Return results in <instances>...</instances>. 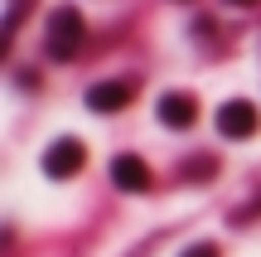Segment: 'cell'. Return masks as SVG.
<instances>
[{
  "instance_id": "obj_7",
  "label": "cell",
  "mask_w": 261,
  "mask_h": 257,
  "mask_svg": "<svg viewBox=\"0 0 261 257\" xmlns=\"http://www.w3.org/2000/svg\"><path fill=\"white\" fill-rule=\"evenodd\" d=\"M29 5H34V0H10V5H5V49L15 44L19 25H24V15H29Z\"/></svg>"
},
{
  "instance_id": "obj_10",
  "label": "cell",
  "mask_w": 261,
  "mask_h": 257,
  "mask_svg": "<svg viewBox=\"0 0 261 257\" xmlns=\"http://www.w3.org/2000/svg\"><path fill=\"white\" fill-rule=\"evenodd\" d=\"M256 214H261V199H252V204H247V209L237 214V223H247V219H256Z\"/></svg>"
},
{
  "instance_id": "obj_3",
  "label": "cell",
  "mask_w": 261,
  "mask_h": 257,
  "mask_svg": "<svg viewBox=\"0 0 261 257\" xmlns=\"http://www.w3.org/2000/svg\"><path fill=\"white\" fill-rule=\"evenodd\" d=\"M83 165H87V146L77 136H63V141H54L44 151V175L48 180H73Z\"/></svg>"
},
{
  "instance_id": "obj_9",
  "label": "cell",
  "mask_w": 261,
  "mask_h": 257,
  "mask_svg": "<svg viewBox=\"0 0 261 257\" xmlns=\"http://www.w3.org/2000/svg\"><path fill=\"white\" fill-rule=\"evenodd\" d=\"M179 257H218V248H213V243H194V248H184Z\"/></svg>"
},
{
  "instance_id": "obj_5",
  "label": "cell",
  "mask_w": 261,
  "mask_h": 257,
  "mask_svg": "<svg viewBox=\"0 0 261 257\" xmlns=\"http://www.w3.org/2000/svg\"><path fill=\"white\" fill-rule=\"evenodd\" d=\"M112 184L126 190V194H145L150 190V165L140 155H116L112 160Z\"/></svg>"
},
{
  "instance_id": "obj_2",
  "label": "cell",
  "mask_w": 261,
  "mask_h": 257,
  "mask_svg": "<svg viewBox=\"0 0 261 257\" xmlns=\"http://www.w3.org/2000/svg\"><path fill=\"white\" fill-rule=\"evenodd\" d=\"M256 126H261V116L247 97H232V102L218 107V136H227V141H252Z\"/></svg>"
},
{
  "instance_id": "obj_6",
  "label": "cell",
  "mask_w": 261,
  "mask_h": 257,
  "mask_svg": "<svg viewBox=\"0 0 261 257\" xmlns=\"http://www.w3.org/2000/svg\"><path fill=\"white\" fill-rule=\"evenodd\" d=\"M130 92H136V83H130V78H112V83H97L92 92H87V107H92V112H121V107L130 102Z\"/></svg>"
},
{
  "instance_id": "obj_11",
  "label": "cell",
  "mask_w": 261,
  "mask_h": 257,
  "mask_svg": "<svg viewBox=\"0 0 261 257\" xmlns=\"http://www.w3.org/2000/svg\"><path fill=\"white\" fill-rule=\"evenodd\" d=\"M227 5H261V0H227Z\"/></svg>"
},
{
  "instance_id": "obj_1",
  "label": "cell",
  "mask_w": 261,
  "mask_h": 257,
  "mask_svg": "<svg viewBox=\"0 0 261 257\" xmlns=\"http://www.w3.org/2000/svg\"><path fill=\"white\" fill-rule=\"evenodd\" d=\"M77 44H83V15H77L73 5L54 10V19H48V58L68 63V58L77 54Z\"/></svg>"
},
{
  "instance_id": "obj_8",
  "label": "cell",
  "mask_w": 261,
  "mask_h": 257,
  "mask_svg": "<svg viewBox=\"0 0 261 257\" xmlns=\"http://www.w3.org/2000/svg\"><path fill=\"white\" fill-rule=\"evenodd\" d=\"M213 170H218V165H213V155H198V160H189V165H184V175H189V180H213Z\"/></svg>"
},
{
  "instance_id": "obj_4",
  "label": "cell",
  "mask_w": 261,
  "mask_h": 257,
  "mask_svg": "<svg viewBox=\"0 0 261 257\" xmlns=\"http://www.w3.org/2000/svg\"><path fill=\"white\" fill-rule=\"evenodd\" d=\"M155 116L169 126V131H189V126L198 122V97H189V92H165L155 102Z\"/></svg>"
}]
</instances>
